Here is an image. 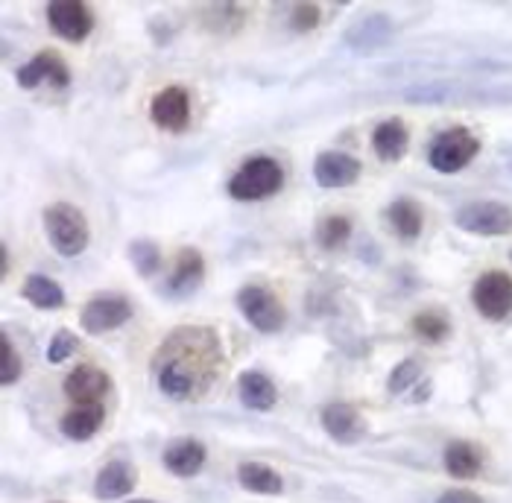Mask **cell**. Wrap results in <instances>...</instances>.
I'll list each match as a JSON object with an SVG mask.
<instances>
[{"label":"cell","instance_id":"cell-1","mask_svg":"<svg viewBox=\"0 0 512 503\" xmlns=\"http://www.w3.org/2000/svg\"><path fill=\"white\" fill-rule=\"evenodd\" d=\"M223 366L220 337L211 328H179L158 349L156 369L158 389L173 401H194L217 381Z\"/></svg>","mask_w":512,"mask_h":503},{"label":"cell","instance_id":"cell-2","mask_svg":"<svg viewBox=\"0 0 512 503\" xmlns=\"http://www.w3.org/2000/svg\"><path fill=\"white\" fill-rule=\"evenodd\" d=\"M284 188V170L276 158L270 155H252L246 158L237 173L229 179L226 191L237 202H258V199H270Z\"/></svg>","mask_w":512,"mask_h":503},{"label":"cell","instance_id":"cell-3","mask_svg":"<svg viewBox=\"0 0 512 503\" xmlns=\"http://www.w3.org/2000/svg\"><path fill=\"white\" fill-rule=\"evenodd\" d=\"M44 232H47V240L53 243V249L65 258L82 255L91 240L85 214L71 202H56L44 211Z\"/></svg>","mask_w":512,"mask_h":503},{"label":"cell","instance_id":"cell-4","mask_svg":"<svg viewBox=\"0 0 512 503\" xmlns=\"http://www.w3.org/2000/svg\"><path fill=\"white\" fill-rule=\"evenodd\" d=\"M477 153H480V141L466 126H454V129L439 132L431 141L428 161L436 173H460L472 164Z\"/></svg>","mask_w":512,"mask_h":503},{"label":"cell","instance_id":"cell-5","mask_svg":"<svg viewBox=\"0 0 512 503\" xmlns=\"http://www.w3.org/2000/svg\"><path fill=\"white\" fill-rule=\"evenodd\" d=\"M237 308L246 316V322L261 334H278L287 322V310L278 302V296L264 284H246L237 290Z\"/></svg>","mask_w":512,"mask_h":503},{"label":"cell","instance_id":"cell-6","mask_svg":"<svg viewBox=\"0 0 512 503\" xmlns=\"http://www.w3.org/2000/svg\"><path fill=\"white\" fill-rule=\"evenodd\" d=\"M454 223L477 237H504L512 232V208L495 199H477L454 211Z\"/></svg>","mask_w":512,"mask_h":503},{"label":"cell","instance_id":"cell-7","mask_svg":"<svg viewBox=\"0 0 512 503\" xmlns=\"http://www.w3.org/2000/svg\"><path fill=\"white\" fill-rule=\"evenodd\" d=\"M472 302L483 319L501 322L512 313V275L501 270L483 272L472 287Z\"/></svg>","mask_w":512,"mask_h":503},{"label":"cell","instance_id":"cell-8","mask_svg":"<svg viewBox=\"0 0 512 503\" xmlns=\"http://www.w3.org/2000/svg\"><path fill=\"white\" fill-rule=\"evenodd\" d=\"M132 319V302L120 293H103L79 310V325L88 334H109Z\"/></svg>","mask_w":512,"mask_h":503},{"label":"cell","instance_id":"cell-9","mask_svg":"<svg viewBox=\"0 0 512 503\" xmlns=\"http://www.w3.org/2000/svg\"><path fill=\"white\" fill-rule=\"evenodd\" d=\"M47 24L56 36L79 44L94 30V12L82 0H53L47 3Z\"/></svg>","mask_w":512,"mask_h":503},{"label":"cell","instance_id":"cell-10","mask_svg":"<svg viewBox=\"0 0 512 503\" xmlns=\"http://www.w3.org/2000/svg\"><path fill=\"white\" fill-rule=\"evenodd\" d=\"M150 117L158 129L167 132H182L191 123V94L182 85H167L161 88L153 103H150Z\"/></svg>","mask_w":512,"mask_h":503},{"label":"cell","instance_id":"cell-11","mask_svg":"<svg viewBox=\"0 0 512 503\" xmlns=\"http://www.w3.org/2000/svg\"><path fill=\"white\" fill-rule=\"evenodd\" d=\"M18 85L21 88H39L41 82H47V85H53V88H68L71 85V71H68V65L62 62V56L59 53H53V50H41L36 53L27 65H21L18 68Z\"/></svg>","mask_w":512,"mask_h":503},{"label":"cell","instance_id":"cell-12","mask_svg":"<svg viewBox=\"0 0 512 503\" xmlns=\"http://www.w3.org/2000/svg\"><path fill=\"white\" fill-rule=\"evenodd\" d=\"M363 167L355 155L337 153V150H328V153H319L314 161V179L319 188H328V191H337V188H349L360 179Z\"/></svg>","mask_w":512,"mask_h":503},{"label":"cell","instance_id":"cell-13","mask_svg":"<svg viewBox=\"0 0 512 503\" xmlns=\"http://www.w3.org/2000/svg\"><path fill=\"white\" fill-rule=\"evenodd\" d=\"M319 425H322V430H325L337 445H357V442L366 436V422H363V416L357 413L352 404H343V401H334V404L322 407Z\"/></svg>","mask_w":512,"mask_h":503},{"label":"cell","instance_id":"cell-14","mask_svg":"<svg viewBox=\"0 0 512 503\" xmlns=\"http://www.w3.org/2000/svg\"><path fill=\"white\" fill-rule=\"evenodd\" d=\"M205 281V261H202V252L194 246H185L179 255H176V264L173 272L167 275V284H164V293L173 296V299H188L191 293H197Z\"/></svg>","mask_w":512,"mask_h":503},{"label":"cell","instance_id":"cell-15","mask_svg":"<svg viewBox=\"0 0 512 503\" xmlns=\"http://www.w3.org/2000/svg\"><path fill=\"white\" fill-rule=\"evenodd\" d=\"M109 389H112L109 375H106L100 366H91V363H82V366H77V369L65 378V395H68L77 407L100 404V398H103Z\"/></svg>","mask_w":512,"mask_h":503},{"label":"cell","instance_id":"cell-16","mask_svg":"<svg viewBox=\"0 0 512 503\" xmlns=\"http://www.w3.org/2000/svg\"><path fill=\"white\" fill-rule=\"evenodd\" d=\"M205 460H208V451L197 439H173L161 454L164 468L176 477H197Z\"/></svg>","mask_w":512,"mask_h":503},{"label":"cell","instance_id":"cell-17","mask_svg":"<svg viewBox=\"0 0 512 503\" xmlns=\"http://www.w3.org/2000/svg\"><path fill=\"white\" fill-rule=\"evenodd\" d=\"M138 483V471L135 465L126 463V460H112L109 465L100 468L97 480H94V495L100 501H118L126 498Z\"/></svg>","mask_w":512,"mask_h":503},{"label":"cell","instance_id":"cell-18","mask_svg":"<svg viewBox=\"0 0 512 503\" xmlns=\"http://www.w3.org/2000/svg\"><path fill=\"white\" fill-rule=\"evenodd\" d=\"M237 395H240L243 407L246 410H255V413H270L278 401L276 384L264 372H255V369L240 372V378H237Z\"/></svg>","mask_w":512,"mask_h":503},{"label":"cell","instance_id":"cell-19","mask_svg":"<svg viewBox=\"0 0 512 503\" xmlns=\"http://www.w3.org/2000/svg\"><path fill=\"white\" fill-rule=\"evenodd\" d=\"M410 147V132H407V123L401 117H390V120H381L372 132V150L378 153L381 161H401L404 153Z\"/></svg>","mask_w":512,"mask_h":503},{"label":"cell","instance_id":"cell-20","mask_svg":"<svg viewBox=\"0 0 512 503\" xmlns=\"http://www.w3.org/2000/svg\"><path fill=\"white\" fill-rule=\"evenodd\" d=\"M103 422H106L103 404H85L59 419V433L71 442H88L103 427Z\"/></svg>","mask_w":512,"mask_h":503},{"label":"cell","instance_id":"cell-21","mask_svg":"<svg viewBox=\"0 0 512 503\" xmlns=\"http://www.w3.org/2000/svg\"><path fill=\"white\" fill-rule=\"evenodd\" d=\"M387 220L401 240H416L422 234V226H425V211L413 196H398L387 208Z\"/></svg>","mask_w":512,"mask_h":503},{"label":"cell","instance_id":"cell-22","mask_svg":"<svg viewBox=\"0 0 512 503\" xmlns=\"http://www.w3.org/2000/svg\"><path fill=\"white\" fill-rule=\"evenodd\" d=\"M237 483L252 495H281L284 480L281 474L264 463H240L237 465Z\"/></svg>","mask_w":512,"mask_h":503},{"label":"cell","instance_id":"cell-23","mask_svg":"<svg viewBox=\"0 0 512 503\" xmlns=\"http://www.w3.org/2000/svg\"><path fill=\"white\" fill-rule=\"evenodd\" d=\"M480 465H483V457H480V451L474 448L472 442H451L448 448H445V468H448V474L451 477H457V480H472L480 474Z\"/></svg>","mask_w":512,"mask_h":503},{"label":"cell","instance_id":"cell-24","mask_svg":"<svg viewBox=\"0 0 512 503\" xmlns=\"http://www.w3.org/2000/svg\"><path fill=\"white\" fill-rule=\"evenodd\" d=\"M21 293H24V299L33 308L39 310H56L65 305V290L53 278H47V275H30L24 281V290Z\"/></svg>","mask_w":512,"mask_h":503},{"label":"cell","instance_id":"cell-25","mask_svg":"<svg viewBox=\"0 0 512 503\" xmlns=\"http://www.w3.org/2000/svg\"><path fill=\"white\" fill-rule=\"evenodd\" d=\"M393 36V24L384 15H366L355 30L349 33V44H355L357 50H375L378 44Z\"/></svg>","mask_w":512,"mask_h":503},{"label":"cell","instance_id":"cell-26","mask_svg":"<svg viewBox=\"0 0 512 503\" xmlns=\"http://www.w3.org/2000/svg\"><path fill=\"white\" fill-rule=\"evenodd\" d=\"M349 237H352V220L349 217L331 214V217L319 220V226H316V243L322 249H340Z\"/></svg>","mask_w":512,"mask_h":503},{"label":"cell","instance_id":"cell-27","mask_svg":"<svg viewBox=\"0 0 512 503\" xmlns=\"http://www.w3.org/2000/svg\"><path fill=\"white\" fill-rule=\"evenodd\" d=\"M413 331H416L422 340H428V343H442V340L451 334V322H448V316L439 313V310H422V313L413 316Z\"/></svg>","mask_w":512,"mask_h":503},{"label":"cell","instance_id":"cell-28","mask_svg":"<svg viewBox=\"0 0 512 503\" xmlns=\"http://www.w3.org/2000/svg\"><path fill=\"white\" fill-rule=\"evenodd\" d=\"M129 261L144 278H153L161 270V249L153 240H132L129 243Z\"/></svg>","mask_w":512,"mask_h":503},{"label":"cell","instance_id":"cell-29","mask_svg":"<svg viewBox=\"0 0 512 503\" xmlns=\"http://www.w3.org/2000/svg\"><path fill=\"white\" fill-rule=\"evenodd\" d=\"M419 381H422V363H419V360H413V357H407V360H401L393 372H390L387 389H390L393 395H401V392H407V389L416 387Z\"/></svg>","mask_w":512,"mask_h":503},{"label":"cell","instance_id":"cell-30","mask_svg":"<svg viewBox=\"0 0 512 503\" xmlns=\"http://www.w3.org/2000/svg\"><path fill=\"white\" fill-rule=\"evenodd\" d=\"M0 349H3L0 384H3V387H12L15 381H21V375H24V363H21V357H18V351H15V346H12V340H9V334H6V331L0 334Z\"/></svg>","mask_w":512,"mask_h":503},{"label":"cell","instance_id":"cell-31","mask_svg":"<svg viewBox=\"0 0 512 503\" xmlns=\"http://www.w3.org/2000/svg\"><path fill=\"white\" fill-rule=\"evenodd\" d=\"M79 349V340L74 331H68V328H62V331H56L53 334V340L47 343V360L50 363H65L74 351Z\"/></svg>","mask_w":512,"mask_h":503},{"label":"cell","instance_id":"cell-32","mask_svg":"<svg viewBox=\"0 0 512 503\" xmlns=\"http://www.w3.org/2000/svg\"><path fill=\"white\" fill-rule=\"evenodd\" d=\"M319 21H322V9H319L316 3H296V6H293L290 27H293L296 33H311V30L319 27Z\"/></svg>","mask_w":512,"mask_h":503},{"label":"cell","instance_id":"cell-33","mask_svg":"<svg viewBox=\"0 0 512 503\" xmlns=\"http://www.w3.org/2000/svg\"><path fill=\"white\" fill-rule=\"evenodd\" d=\"M436 503H486L477 492L472 489H448V492H442Z\"/></svg>","mask_w":512,"mask_h":503},{"label":"cell","instance_id":"cell-34","mask_svg":"<svg viewBox=\"0 0 512 503\" xmlns=\"http://www.w3.org/2000/svg\"><path fill=\"white\" fill-rule=\"evenodd\" d=\"M6 275H9V246L0 243V278H6Z\"/></svg>","mask_w":512,"mask_h":503},{"label":"cell","instance_id":"cell-35","mask_svg":"<svg viewBox=\"0 0 512 503\" xmlns=\"http://www.w3.org/2000/svg\"><path fill=\"white\" fill-rule=\"evenodd\" d=\"M126 503H156V501H147V498H138V501H126Z\"/></svg>","mask_w":512,"mask_h":503},{"label":"cell","instance_id":"cell-36","mask_svg":"<svg viewBox=\"0 0 512 503\" xmlns=\"http://www.w3.org/2000/svg\"><path fill=\"white\" fill-rule=\"evenodd\" d=\"M510 261H512V252H510Z\"/></svg>","mask_w":512,"mask_h":503}]
</instances>
